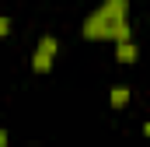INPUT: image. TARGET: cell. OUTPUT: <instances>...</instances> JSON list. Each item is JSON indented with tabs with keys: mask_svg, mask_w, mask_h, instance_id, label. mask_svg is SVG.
<instances>
[{
	"mask_svg": "<svg viewBox=\"0 0 150 147\" xmlns=\"http://www.w3.org/2000/svg\"><path fill=\"white\" fill-rule=\"evenodd\" d=\"M115 56H119L122 63H133V60H136V46H133V42H119V49H115Z\"/></svg>",
	"mask_w": 150,
	"mask_h": 147,
	"instance_id": "obj_2",
	"label": "cell"
},
{
	"mask_svg": "<svg viewBox=\"0 0 150 147\" xmlns=\"http://www.w3.org/2000/svg\"><path fill=\"white\" fill-rule=\"evenodd\" d=\"M112 39L129 42V21H115V25H112Z\"/></svg>",
	"mask_w": 150,
	"mask_h": 147,
	"instance_id": "obj_4",
	"label": "cell"
},
{
	"mask_svg": "<svg viewBox=\"0 0 150 147\" xmlns=\"http://www.w3.org/2000/svg\"><path fill=\"white\" fill-rule=\"evenodd\" d=\"M32 63H35V70H42V74H45V70H49V67H52V56L38 49V53H35V60H32Z\"/></svg>",
	"mask_w": 150,
	"mask_h": 147,
	"instance_id": "obj_5",
	"label": "cell"
},
{
	"mask_svg": "<svg viewBox=\"0 0 150 147\" xmlns=\"http://www.w3.org/2000/svg\"><path fill=\"white\" fill-rule=\"evenodd\" d=\"M143 130H147V137H150V123H147V126H143Z\"/></svg>",
	"mask_w": 150,
	"mask_h": 147,
	"instance_id": "obj_7",
	"label": "cell"
},
{
	"mask_svg": "<svg viewBox=\"0 0 150 147\" xmlns=\"http://www.w3.org/2000/svg\"><path fill=\"white\" fill-rule=\"evenodd\" d=\"M108 102H112V109H122V105L129 102V91H126V88H112V98H108Z\"/></svg>",
	"mask_w": 150,
	"mask_h": 147,
	"instance_id": "obj_3",
	"label": "cell"
},
{
	"mask_svg": "<svg viewBox=\"0 0 150 147\" xmlns=\"http://www.w3.org/2000/svg\"><path fill=\"white\" fill-rule=\"evenodd\" d=\"M38 49L52 56V53H56V39H52V35H45V39H42V42H38Z\"/></svg>",
	"mask_w": 150,
	"mask_h": 147,
	"instance_id": "obj_6",
	"label": "cell"
},
{
	"mask_svg": "<svg viewBox=\"0 0 150 147\" xmlns=\"http://www.w3.org/2000/svg\"><path fill=\"white\" fill-rule=\"evenodd\" d=\"M126 21V0H108L101 11L91 14V21L84 25V35L91 39H112V25Z\"/></svg>",
	"mask_w": 150,
	"mask_h": 147,
	"instance_id": "obj_1",
	"label": "cell"
}]
</instances>
